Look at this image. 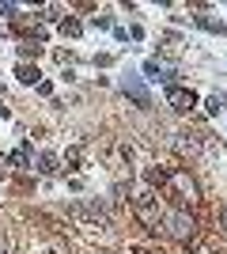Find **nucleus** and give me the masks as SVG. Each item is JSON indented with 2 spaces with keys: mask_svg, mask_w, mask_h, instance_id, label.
<instances>
[{
  "mask_svg": "<svg viewBox=\"0 0 227 254\" xmlns=\"http://www.w3.org/2000/svg\"><path fill=\"white\" fill-rule=\"evenodd\" d=\"M163 193L174 201V209H189V205L201 201V190H197V182L189 179V171L174 167L167 171V179H163Z\"/></svg>",
  "mask_w": 227,
  "mask_h": 254,
  "instance_id": "nucleus-1",
  "label": "nucleus"
},
{
  "mask_svg": "<svg viewBox=\"0 0 227 254\" xmlns=\"http://www.w3.org/2000/svg\"><path fill=\"white\" fill-rule=\"evenodd\" d=\"M163 232L171 235V239H178V243H189L197 235V220L189 209H171L167 216H163Z\"/></svg>",
  "mask_w": 227,
  "mask_h": 254,
  "instance_id": "nucleus-2",
  "label": "nucleus"
},
{
  "mask_svg": "<svg viewBox=\"0 0 227 254\" xmlns=\"http://www.w3.org/2000/svg\"><path fill=\"white\" fill-rule=\"evenodd\" d=\"M121 91H125L133 103L140 106V110H148V106H151V91H148V84H144V76L125 72V76H121Z\"/></svg>",
  "mask_w": 227,
  "mask_h": 254,
  "instance_id": "nucleus-3",
  "label": "nucleus"
},
{
  "mask_svg": "<svg viewBox=\"0 0 227 254\" xmlns=\"http://www.w3.org/2000/svg\"><path fill=\"white\" fill-rule=\"evenodd\" d=\"M155 201H159V197H155V193H136V197H133V209H136V216H140L144 224H148L151 232H159V216H155Z\"/></svg>",
  "mask_w": 227,
  "mask_h": 254,
  "instance_id": "nucleus-4",
  "label": "nucleus"
},
{
  "mask_svg": "<svg viewBox=\"0 0 227 254\" xmlns=\"http://www.w3.org/2000/svg\"><path fill=\"white\" fill-rule=\"evenodd\" d=\"M167 103H171L178 114H185V110L197 106V91L193 87H182V84H167Z\"/></svg>",
  "mask_w": 227,
  "mask_h": 254,
  "instance_id": "nucleus-5",
  "label": "nucleus"
},
{
  "mask_svg": "<svg viewBox=\"0 0 227 254\" xmlns=\"http://www.w3.org/2000/svg\"><path fill=\"white\" fill-rule=\"evenodd\" d=\"M144 76H148V80H163V84H167V80H171V68H167V64H159L155 61V57H148V61H144Z\"/></svg>",
  "mask_w": 227,
  "mask_h": 254,
  "instance_id": "nucleus-6",
  "label": "nucleus"
},
{
  "mask_svg": "<svg viewBox=\"0 0 227 254\" xmlns=\"http://www.w3.org/2000/svg\"><path fill=\"white\" fill-rule=\"evenodd\" d=\"M31 159H34V148H31V140H23L19 152H11V156H8V163H15V167H27Z\"/></svg>",
  "mask_w": 227,
  "mask_h": 254,
  "instance_id": "nucleus-7",
  "label": "nucleus"
},
{
  "mask_svg": "<svg viewBox=\"0 0 227 254\" xmlns=\"http://www.w3.org/2000/svg\"><path fill=\"white\" fill-rule=\"evenodd\" d=\"M178 148L197 156V152H201V137H197V133H178Z\"/></svg>",
  "mask_w": 227,
  "mask_h": 254,
  "instance_id": "nucleus-8",
  "label": "nucleus"
},
{
  "mask_svg": "<svg viewBox=\"0 0 227 254\" xmlns=\"http://www.w3.org/2000/svg\"><path fill=\"white\" fill-rule=\"evenodd\" d=\"M193 23H197V27H205V31H220V34L227 31V23L212 19V15H193Z\"/></svg>",
  "mask_w": 227,
  "mask_h": 254,
  "instance_id": "nucleus-9",
  "label": "nucleus"
},
{
  "mask_svg": "<svg viewBox=\"0 0 227 254\" xmlns=\"http://www.w3.org/2000/svg\"><path fill=\"white\" fill-rule=\"evenodd\" d=\"M34 167L42 171V175H53V171H57V159H53V156H49V152H42V156L34 159Z\"/></svg>",
  "mask_w": 227,
  "mask_h": 254,
  "instance_id": "nucleus-10",
  "label": "nucleus"
},
{
  "mask_svg": "<svg viewBox=\"0 0 227 254\" xmlns=\"http://www.w3.org/2000/svg\"><path fill=\"white\" fill-rule=\"evenodd\" d=\"M15 76H19L23 84H38V68H34V64H19V68H15Z\"/></svg>",
  "mask_w": 227,
  "mask_h": 254,
  "instance_id": "nucleus-11",
  "label": "nucleus"
},
{
  "mask_svg": "<svg viewBox=\"0 0 227 254\" xmlns=\"http://www.w3.org/2000/svg\"><path fill=\"white\" fill-rule=\"evenodd\" d=\"M61 34H68V38H80V34H84V23H80V19H65V23H61Z\"/></svg>",
  "mask_w": 227,
  "mask_h": 254,
  "instance_id": "nucleus-12",
  "label": "nucleus"
},
{
  "mask_svg": "<svg viewBox=\"0 0 227 254\" xmlns=\"http://www.w3.org/2000/svg\"><path fill=\"white\" fill-rule=\"evenodd\" d=\"M205 106H208V114H224V110H227V99L224 95H208Z\"/></svg>",
  "mask_w": 227,
  "mask_h": 254,
  "instance_id": "nucleus-13",
  "label": "nucleus"
},
{
  "mask_svg": "<svg viewBox=\"0 0 227 254\" xmlns=\"http://www.w3.org/2000/svg\"><path fill=\"white\" fill-rule=\"evenodd\" d=\"M87 27H95V31H110L114 23H110V15H91V23Z\"/></svg>",
  "mask_w": 227,
  "mask_h": 254,
  "instance_id": "nucleus-14",
  "label": "nucleus"
},
{
  "mask_svg": "<svg viewBox=\"0 0 227 254\" xmlns=\"http://www.w3.org/2000/svg\"><path fill=\"white\" fill-rule=\"evenodd\" d=\"M42 53V46H34V42H23L19 46V57H38Z\"/></svg>",
  "mask_w": 227,
  "mask_h": 254,
  "instance_id": "nucleus-15",
  "label": "nucleus"
},
{
  "mask_svg": "<svg viewBox=\"0 0 227 254\" xmlns=\"http://www.w3.org/2000/svg\"><path fill=\"white\" fill-rule=\"evenodd\" d=\"M65 163H68V171H76V163H80V148H68Z\"/></svg>",
  "mask_w": 227,
  "mask_h": 254,
  "instance_id": "nucleus-16",
  "label": "nucleus"
},
{
  "mask_svg": "<svg viewBox=\"0 0 227 254\" xmlns=\"http://www.w3.org/2000/svg\"><path fill=\"white\" fill-rule=\"evenodd\" d=\"M0 15H8V19H15V15H19V4H0Z\"/></svg>",
  "mask_w": 227,
  "mask_h": 254,
  "instance_id": "nucleus-17",
  "label": "nucleus"
},
{
  "mask_svg": "<svg viewBox=\"0 0 227 254\" xmlns=\"http://www.w3.org/2000/svg\"><path fill=\"white\" fill-rule=\"evenodd\" d=\"M220 224H224V228H227V201L220 205Z\"/></svg>",
  "mask_w": 227,
  "mask_h": 254,
  "instance_id": "nucleus-18",
  "label": "nucleus"
},
{
  "mask_svg": "<svg viewBox=\"0 0 227 254\" xmlns=\"http://www.w3.org/2000/svg\"><path fill=\"white\" fill-rule=\"evenodd\" d=\"M0 254H4V251H0Z\"/></svg>",
  "mask_w": 227,
  "mask_h": 254,
  "instance_id": "nucleus-19",
  "label": "nucleus"
}]
</instances>
